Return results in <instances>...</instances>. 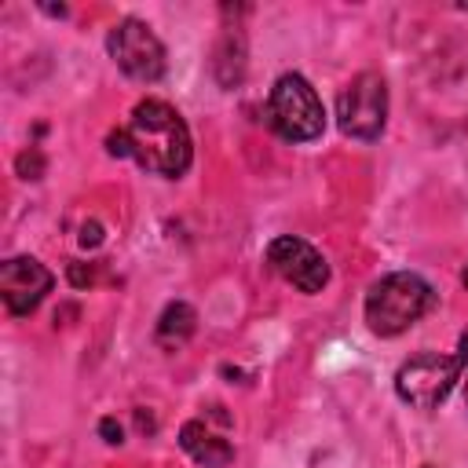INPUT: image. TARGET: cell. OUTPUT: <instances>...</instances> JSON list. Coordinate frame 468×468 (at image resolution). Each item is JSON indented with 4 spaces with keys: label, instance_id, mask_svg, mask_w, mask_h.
I'll return each instance as SVG.
<instances>
[{
    "label": "cell",
    "instance_id": "obj_14",
    "mask_svg": "<svg viewBox=\"0 0 468 468\" xmlns=\"http://www.w3.org/2000/svg\"><path fill=\"white\" fill-rule=\"evenodd\" d=\"M99 241H102V227H99V223H84V230H80V245L91 249V245H99Z\"/></svg>",
    "mask_w": 468,
    "mask_h": 468
},
{
    "label": "cell",
    "instance_id": "obj_2",
    "mask_svg": "<svg viewBox=\"0 0 468 468\" xmlns=\"http://www.w3.org/2000/svg\"><path fill=\"white\" fill-rule=\"evenodd\" d=\"M431 303V285L413 271H391L366 292V325L377 336H399Z\"/></svg>",
    "mask_w": 468,
    "mask_h": 468
},
{
    "label": "cell",
    "instance_id": "obj_8",
    "mask_svg": "<svg viewBox=\"0 0 468 468\" xmlns=\"http://www.w3.org/2000/svg\"><path fill=\"white\" fill-rule=\"evenodd\" d=\"M51 285H55L51 271L33 256H11L0 267V296H4L7 314H15V318L33 314L40 307V300L51 292Z\"/></svg>",
    "mask_w": 468,
    "mask_h": 468
},
{
    "label": "cell",
    "instance_id": "obj_15",
    "mask_svg": "<svg viewBox=\"0 0 468 468\" xmlns=\"http://www.w3.org/2000/svg\"><path fill=\"white\" fill-rule=\"evenodd\" d=\"M457 358H461V362H468V333L461 336V347H457Z\"/></svg>",
    "mask_w": 468,
    "mask_h": 468
},
{
    "label": "cell",
    "instance_id": "obj_4",
    "mask_svg": "<svg viewBox=\"0 0 468 468\" xmlns=\"http://www.w3.org/2000/svg\"><path fill=\"white\" fill-rule=\"evenodd\" d=\"M461 358L457 355H442V351H420L413 358H406L395 373V391L402 402L417 406V410H435L450 388L461 377Z\"/></svg>",
    "mask_w": 468,
    "mask_h": 468
},
{
    "label": "cell",
    "instance_id": "obj_16",
    "mask_svg": "<svg viewBox=\"0 0 468 468\" xmlns=\"http://www.w3.org/2000/svg\"><path fill=\"white\" fill-rule=\"evenodd\" d=\"M461 282H464V285H468V267H464V274H461Z\"/></svg>",
    "mask_w": 468,
    "mask_h": 468
},
{
    "label": "cell",
    "instance_id": "obj_1",
    "mask_svg": "<svg viewBox=\"0 0 468 468\" xmlns=\"http://www.w3.org/2000/svg\"><path fill=\"white\" fill-rule=\"evenodd\" d=\"M128 139H132V157L154 176L176 179L190 168L194 146H190L186 121L161 99H143L132 110Z\"/></svg>",
    "mask_w": 468,
    "mask_h": 468
},
{
    "label": "cell",
    "instance_id": "obj_12",
    "mask_svg": "<svg viewBox=\"0 0 468 468\" xmlns=\"http://www.w3.org/2000/svg\"><path fill=\"white\" fill-rule=\"evenodd\" d=\"M69 282H73L77 289H88V285L95 282V267H91V263H69Z\"/></svg>",
    "mask_w": 468,
    "mask_h": 468
},
{
    "label": "cell",
    "instance_id": "obj_3",
    "mask_svg": "<svg viewBox=\"0 0 468 468\" xmlns=\"http://www.w3.org/2000/svg\"><path fill=\"white\" fill-rule=\"evenodd\" d=\"M267 117H271V128L289 143H311L325 128L322 99L300 73H282L274 80L267 99Z\"/></svg>",
    "mask_w": 468,
    "mask_h": 468
},
{
    "label": "cell",
    "instance_id": "obj_18",
    "mask_svg": "<svg viewBox=\"0 0 468 468\" xmlns=\"http://www.w3.org/2000/svg\"><path fill=\"white\" fill-rule=\"evenodd\" d=\"M424 468H435V464H424Z\"/></svg>",
    "mask_w": 468,
    "mask_h": 468
},
{
    "label": "cell",
    "instance_id": "obj_13",
    "mask_svg": "<svg viewBox=\"0 0 468 468\" xmlns=\"http://www.w3.org/2000/svg\"><path fill=\"white\" fill-rule=\"evenodd\" d=\"M99 435H102V439H106L110 446L124 442V428H121V424H117L113 417H102V420H99Z\"/></svg>",
    "mask_w": 468,
    "mask_h": 468
},
{
    "label": "cell",
    "instance_id": "obj_9",
    "mask_svg": "<svg viewBox=\"0 0 468 468\" xmlns=\"http://www.w3.org/2000/svg\"><path fill=\"white\" fill-rule=\"evenodd\" d=\"M179 446L205 468H227L234 461V446L205 428V420H186L179 428Z\"/></svg>",
    "mask_w": 468,
    "mask_h": 468
},
{
    "label": "cell",
    "instance_id": "obj_17",
    "mask_svg": "<svg viewBox=\"0 0 468 468\" xmlns=\"http://www.w3.org/2000/svg\"><path fill=\"white\" fill-rule=\"evenodd\" d=\"M464 399H468V384H464Z\"/></svg>",
    "mask_w": 468,
    "mask_h": 468
},
{
    "label": "cell",
    "instance_id": "obj_5",
    "mask_svg": "<svg viewBox=\"0 0 468 468\" xmlns=\"http://www.w3.org/2000/svg\"><path fill=\"white\" fill-rule=\"evenodd\" d=\"M384 121H388V84H384V77L373 73V69L351 77L347 88L336 99L340 132L351 135V139L369 143L384 132Z\"/></svg>",
    "mask_w": 468,
    "mask_h": 468
},
{
    "label": "cell",
    "instance_id": "obj_10",
    "mask_svg": "<svg viewBox=\"0 0 468 468\" xmlns=\"http://www.w3.org/2000/svg\"><path fill=\"white\" fill-rule=\"evenodd\" d=\"M194 325H197L194 307L183 303V300H176V303H168V307L161 311V318H157V344L168 347V351H176V347H183V344L194 336Z\"/></svg>",
    "mask_w": 468,
    "mask_h": 468
},
{
    "label": "cell",
    "instance_id": "obj_7",
    "mask_svg": "<svg viewBox=\"0 0 468 468\" xmlns=\"http://www.w3.org/2000/svg\"><path fill=\"white\" fill-rule=\"evenodd\" d=\"M267 267L285 278L289 285H296L300 292H322V285L329 282V263L325 256L307 245L303 238H292V234H282L267 245Z\"/></svg>",
    "mask_w": 468,
    "mask_h": 468
},
{
    "label": "cell",
    "instance_id": "obj_11",
    "mask_svg": "<svg viewBox=\"0 0 468 468\" xmlns=\"http://www.w3.org/2000/svg\"><path fill=\"white\" fill-rule=\"evenodd\" d=\"M15 168H18V176H22V179H40V176H44V154H40L37 146H29V150H22V154H18Z\"/></svg>",
    "mask_w": 468,
    "mask_h": 468
},
{
    "label": "cell",
    "instance_id": "obj_6",
    "mask_svg": "<svg viewBox=\"0 0 468 468\" xmlns=\"http://www.w3.org/2000/svg\"><path fill=\"white\" fill-rule=\"evenodd\" d=\"M106 48H110V58L117 62V69L128 73L132 80H157L165 73V44L139 18L117 22L106 37Z\"/></svg>",
    "mask_w": 468,
    "mask_h": 468
}]
</instances>
